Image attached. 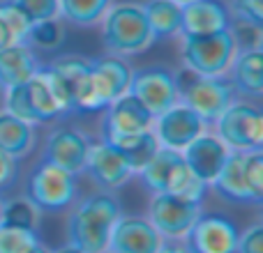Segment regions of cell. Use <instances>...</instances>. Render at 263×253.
Listing matches in <instances>:
<instances>
[{"label": "cell", "mask_w": 263, "mask_h": 253, "mask_svg": "<svg viewBox=\"0 0 263 253\" xmlns=\"http://www.w3.org/2000/svg\"><path fill=\"white\" fill-rule=\"evenodd\" d=\"M120 217L116 196L100 191L83 198L67 217V244L83 253H106L111 228Z\"/></svg>", "instance_id": "1"}, {"label": "cell", "mask_w": 263, "mask_h": 253, "mask_svg": "<svg viewBox=\"0 0 263 253\" xmlns=\"http://www.w3.org/2000/svg\"><path fill=\"white\" fill-rule=\"evenodd\" d=\"M139 177L155 194H176L192 203H203L208 194V184L187 168L182 152L162 147V145L153 154V159L139 171Z\"/></svg>", "instance_id": "2"}, {"label": "cell", "mask_w": 263, "mask_h": 253, "mask_svg": "<svg viewBox=\"0 0 263 253\" xmlns=\"http://www.w3.org/2000/svg\"><path fill=\"white\" fill-rule=\"evenodd\" d=\"M102 41L106 51L120 58L139 55L155 44L153 30L143 14V5L118 3L111 5L102 16Z\"/></svg>", "instance_id": "3"}, {"label": "cell", "mask_w": 263, "mask_h": 253, "mask_svg": "<svg viewBox=\"0 0 263 253\" xmlns=\"http://www.w3.org/2000/svg\"><path fill=\"white\" fill-rule=\"evenodd\" d=\"M132 67L120 55L90 60V74L77 99V113H102L129 88Z\"/></svg>", "instance_id": "4"}, {"label": "cell", "mask_w": 263, "mask_h": 253, "mask_svg": "<svg viewBox=\"0 0 263 253\" xmlns=\"http://www.w3.org/2000/svg\"><path fill=\"white\" fill-rule=\"evenodd\" d=\"M178 101L192 109L205 124H213L236 101V90L224 76H201L190 69L176 74Z\"/></svg>", "instance_id": "5"}, {"label": "cell", "mask_w": 263, "mask_h": 253, "mask_svg": "<svg viewBox=\"0 0 263 253\" xmlns=\"http://www.w3.org/2000/svg\"><path fill=\"white\" fill-rule=\"evenodd\" d=\"M180 58L185 69L201 76H227L238 44L233 32L219 30L210 35H180Z\"/></svg>", "instance_id": "6"}, {"label": "cell", "mask_w": 263, "mask_h": 253, "mask_svg": "<svg viewBox=\"0 0 263 253\" xmlns=\"http://www.w3.org/2000/svg\"><path fill=\"white\" fill-rule=\"evenodd\" d=\"M5 111L30 124H46L65 118L42 65L35 76L28 78L26 83L5 88Z\"/></svg>", "instance_id": "7"}, {"label": "cell", "mask_w": 263, "mask_h": 253, "mask_svg": "<svg viewBox=\"0 0 263 253\" xmlns=\"http://www.w3.org/2000/svg\"><path fill=\"white\" fill-rule=\"evenodd\" d=\"M26 198L40 214L63 212L77 200V175L49 161H40L28 175Z\"/></svg>", "instance_id": "8"}, {"label": "cell", "mask_w": 263, "mask_h": 253, "mask_svg": "<svg viewBox=\"0 0 263 253\" xmlns=\"http://www.w3.org/2000/svg\"><path fill=\"white\" fill-rule=\"evenodd\" d=\"M213 124L215 134L231 152L263 150V113L259 106L236 99Z\"/></svg>", "instance_id": "9"}, {"label": "cell", "mask_w": 263, "mask_h": 253, "mask_svg": "<svg viewBox=\"0 0 263 253\" xmlns=\"http://www.w3.org/2000/svg\"><path fill=\"white\" fill-rule=\"evenodd\" d=\"M127 92L134 95L153 115L164 113L173 104H178L176 74L164 65H148L141 69H132Z\"/></svg>", "instance_id": "10"}, {"label": "cell", "mask_w": 263, "mask_h": 253, "mask_svg": "<svg viewBox=\"0 0 263 253\" xmlns=\"http://www.w3.org/2000/svg\"><path fill=\"white\" fill-rule=\"evenodd\" d=\"M102 113L104 115H102V124H100V134H102L100 140H106L111 145L123 138H129L134 134H141L145 129H153V120H155V115L129 92L120 95Z\"/></svg>", "instance_id": "11"}, {"label": "cell", "mask_w": 263, "mask_h": 253, "mask_svg": "<svg viewBox=\"0 0 263 253\" xmlns=\"http://www.w3.org/2000/svg\"><path fill=\"white\" fill-rule=\"evenodd\" d=\"M238 237L240 233L231 219L215 212H201L182 240L192 253H236Z\"/></svg>", "instance_id": "12"}, {"label": "cell", "mask_w": 263, "mask_h": 253, "mask_svg": "<svg viewBox=\"0 0 263 253\" xmlns=\"http://www.w3.org/2000/svg\"><path fill=\"white\" fill-rule=\"evenodd\" d=\"M148 212V221L164 240H182L201 214V203H192L176 194H155Z\"/></svg>", "instance_id": "13"}, {"label": "cell", "mask_w": 263, "mask_h": 253, "mask_svg": "<svg viewBox=\"0 0 263 253\" xmlns=\"http://www.w3.org/2000/svg\"><path fill=\"white\" fill-rule=\"evenodd\" d=\"M205 126L208 124L180 101L173 104L171 109H166L164 113L155 115L153 120V131L157 136L159 145L168 150H178V152H182L196 136L203 134Z\"/></svg>", "instance_id": "14"}, {"label": "cell", "mask_w": 263, "mask_h": 253, "mask_svg": "<svg viewBox=\"0 0 263 253\" xmlns=\"http://www.w3.org/2000/svg\"><path fill=\"white\" fill-rule=\"evenodd\" d=\"M164 237L143 217H123L111 228L106 253H157Z\"/></svg>", "instance_id": "15"}, {"label": "cell", "mask_w": 263, "mask_h": 253, "mask_svg": "<svg viewBox=\"0 0 263 253\" xmlns=\"http://www.w3.org/2000/svg\"><path fill=\"white\" fill-rule=\"evenodd\" d=\"M88 147H90V140L83 131L58 126L46 138L42 161H49L53 166L63 168V171L72 173V175H79V173H83V166H86Z\"/></svg>", "instance_id": "16"}, {"label": "cell", "mask_w": 263, "mask_h": 253, "mask_svg": "<svg viewBox=\"0 0 263 253\" xmlns=\"http://www.w3.org/2000/svg\"><path fill=\"white\" fill-rule=\"evenodd\" d=\"M83 171L90 175V180L102 189H118L129 180L132 173L129 163L125 161V157L120 154L118 147H114L106 140L100 143H90L86 157V166Z\"/></svg>", "instance_id": "17"}, {"label": "cell", "mask_w": 263, "mask_h": 253, "mask_svg": "<svg viewBox=\"0 0 263 253\" xmlns=\"http://www.w3.org/2000/svg\"><path fill=\"white\" fill-rule=\"evenodd\" d=\"M245 154L247 152H229L222 171L217 173L210 189L215 191L219 200L233 205H261V200L254 196L245 173Z\"/></svg>", "instance_id": "18"}, {"label": "cell", "mask_w": 263, "mask_h": 253, "mask_svg": "<svg viewBox=\"0 0 263 253\" xmlns=\"http://www.w3.org/2000/svg\"><path fill=\"white\" fill-rule=\"evenodd\" d=\"M229 152H231V150L219 140L217 134L203 131V134H199L185 150H182V157H185L187 168H190L199 180H203L205 184L210 186V182H213L215 177H217V173L222 171Z\"/></svg>", "instance_id": "19"}, {"label": "cell", "mask_w": 263, "mask_h": 253, "mask_svg": "<svg viewBox=\"0 0 263 253\" xmlns=\"http://www.w3.org/2000/svg\"><path fill=\"white\" fill-rule=\"evenodd\" d=\"M229 26L231 14L222 0H190L182 5L180 35H210Z\"/></svg>", "instance_id": "20"}, {"label": "cell", "mask_w": 263, "mask_h": 253, "mask_svg": "<svg viewBox=\"0 0 263 253\" xmlns=\"http://www.w3.org/2000/svg\"><path fill=\"white\" fill-rule=\"evenodd\" d=\"M263 53L261 49H238L229 67V83L233 86L236 95L261 97L263 92Z\"/></svg>", "instance_id": "21"}, {"label": "cell", "mask_w": 263, "mask_h": 253, "mask_svg": "<svg viewBox=\"0 0 263 253\" xmlns=\"http://www.w3.org/2000/svg\"><path fill=\"white\" fill-rule=\"evenodd\" d=\"M40 69L35 51L23 41H12L0 49V88H12L26 83Z\"/></svg>", "instance_id": "22"}, {"label": "cell", "mask_w": 263, "mask_h": 253, "mask_svg": "<svg viewBox=\"0 0 263 253\" xmlns=\"http://www.w3.org/2000/svg\"><path fill=\"white\" fill-rule=\"evenodd\" d=\"M51 69V74L55 76V81L60 83L63 92L69 97L74 111H77V99L81 92L83 83H86L88 74H90V60L81 58V55H60L51 65H46Z\"/></svg>", "instance_id": "23"}, {"label": "cell", "mask_w": 263, "mask_h": 253, "mask_svg": "<svg viewBox=\"0 0 263 253\" xmlns=\"http://www.w3.org/2000/svg\"><path fill=\"white\" fill-rule=\"evenodd\" d=\"M32 145H35V129H32V124L7 113V111H0V150L21 159L30 152Z\"/></svg>", "instance_id": "24"}, {"label": "cell", "mask_w": 263, "mask_h": 253, "mask_svg": "<svg viewBox=\"0 0 263 253\" xmlns=\"http://www.w3.org/2000/svg\"><path fill=\"white\" fill-rule=\"evenodd\" d=\"M143 14L148 18L155 41L180 35L182 5L173 3V0H148L143 5Z\"/></svg>", "instance_id": "25"}, {"label": "cell", "mask_w": 263, "mask_h": 253, "mask_svg": "<svg viewBox=\"0 0 263 253\" xmlns=\"http://www.w3.org/2000/svg\"><path fill=\"white\" fill-rule=\"evenodd\" d=\"M114 0H58V16L72 26L90 28L102 21Z\"/></svg>", "instance_id": "26"}, {"label": "cell", "mask_w": 263, "mask_h": 253, "mask_svg": "<svg viewBox=\"0 0 263 253\" xmlns=\"http://www.w3.org/2000/svg\"><path fill=\"white\" fill-rule=\"evenodd\" d=\"M114 147L120 150L125 161L129 163L132 173L139 175V171L159 150V140L153 129H145V131H141V134H134V136H129V138H123V140H118V143H114Z\"/></svg>", "instance_id": "27"}, {"label": "cell", "mask_w": 263, "mask_h": 253, "mask_svg": "<svg viewBox=\"0 0 263 253\" xmlns=\"http://www.w3.org/2000/svg\"><path fill=\"white\" fill-rule=\"evenodd\" d=\"M37 219L40 212L35 205L23 196V198H14L9 203H3V214H0V223L9 228H26V230H37Z\"/></svg>", "instance_id": "28"}, {"label": "cell", "mask_w": 263, "mask_h": 253, "mask_svg": "<svg viewBox=\"0 0 263 253\" xmlns=\"http://www.w3.org/2000/svg\"><path fill=\"white\" fill-rule=\"evenodd\" d=\"M63 39H65V28L58 21V16L32 23L30 32H28V46H35V49H42V51L60 49Z\"/></svg>", "instance_id": "29"}, {"label": "cell", "mask_w": 263, "mask_h": 253, "mask_svg": "<svg viewBox=\"0 0 263 253\" xmlns=\"http://www.w3.org/2000/svg\"><path fill=\"white\" fill-rule=\"evenodd\" d=\"M37 244H42L37 230L9 228L0 223V253H30Z\"/></svg>", "instance_id": "30"}, {"label": "cell", "mask_w": 263, "mask_h": 253, "mask_svg": "<svg viewBox=\"0 0 263 253\" xmlns=\"http://www.w3.org/2000/svg\"><path fill=\"white\" fill-rule=\"evenodd\" d=\"M0 18L5 21L9 35H12L14 41H23L28 44V32L32 28V21L9 0H0Z\"/></svg>", "instance_id": "31"}, {"label": "cell", "mask_w": 263, "mask_h": 253, "mask_svg": "<svg viewBox=\"0 0 263 253\" xmlns=\"http://www.w3.org/2000/svg\"><path fill=\"white\" fill-rule=\"evenodd\" d=\"M14 3L32 23L58 16V0H9Z\"/></svg>", "instance_id": "32"}, {"label": "cell", "mask_w": 263, "mask_h": 253, "mask_svg": "<svg viewBox=\"0 0 263 253\" xmlns=\"http://www.w3.org/2000/svg\"><path fill=\"white\" fill-rule=\"evenodd\" d=\"M229 14L236 21L254 23V26L263 28V0H231Z\"/></svg>", "instance_id": "33"}, {"label": "cell", "mask_w": 263, "mask_h": 253, "mask_svg": "<svg viewBox=\"0 0 263 253\" xmlns=\"http://www.w3.org/2000/svg\"><path fill=\"white\" fill-rule=\"evenodd\" d=\"M229 30L236 37L238 49H261V28L254 23L236 21L229 26Z\"/></svg>", "instance_id": "34"}, {"label": "cell", "mask_w": 263, "mask_h": 253, "mask_svg": "<svg viewBox=\"0 0 263 253\" xmlns=\"http://www.w3.org/2000/svg\"><path fill=\"white\" fill-rule=\"evenodd\" d=\"M236 253H263V226L254 223L250 230H245V235L238 237Z\"/></svg>", "instance_id": "35"}, {"label": "cell", "mask_w": 263, "mask_h": 253, "mask_svg": "<svg viewBox=\"0 0 263 253\" xmlns=\"http://www.w3.org/2000/svg\"><path fill=\"white\" fill-rule=\"evenodd\" d=\"M18 177V159L0 150V189H7Z\"/></svg>", "instance_id": "36"}, {"label": "cell", "mask_w": 263, "mask_h": 253, "mask_svg": "<svg viewBox=\"0 0 263 253\" xmlns=\"http://www.w3.org/2000/svg\"><path fill=\"white\" fill-rule=\"evenodd\" d=\"M157 253H192L187 249L185 242L180 240H168V242H162V246H159Z\"/></svg>", "instance_id": "37"}, {"label": "cell", "mask_w": 263, "mask_h": 253, "mask_svg": "<svg viewBox=\"0 0 263 253\" xmlns=\"http://www.w3.org/2000/svg\"><path fill=\"white\" fill-rule=\"evenodd\" d=\"M12 35H9V30H7V26H5V21L0 18V49H5L7 44H12Z\"/></svg>", "instance_id": "38"}, {"label": "cell", "mask_w": 263, "mask_h": 253, "mask_svg": "<svg viewBox=\"0 0 263 253\" xmlns=\"http://www.w3.org/2000/svg\"><path fill=\"white\" fill-rule=\"evenodd\" d=\"M55 253H83V251H79L77 249V246H63V249H58V251H55Z\"/></svg>", "instance_id": "39"}, {"label": "cell", "mask_w": 263, "mask_h": 253, "mask_svg": "<svg viewBox=\"0 0 263 253\" xmlns=\"http://www.w3.org/2000/svg\"><path fill=\"white\" fill-rule=\"evenodd\" d=\"M30 253H51V251H49V249H44V246H42V244H37V246H35V249H32Z\"/></svg>", "instance_id": "40"}, {"label": "cell", "mask_w": 263, "mask_h": 253, "mask_svg": "<svg viewBox=\"0 0 263 253\" xmlns=\"http://www.w3.org/2000/svg\"><path fill=\"white\" fill-rule=\"evenodd\" d=\"M173 3H178V5H185V3H190V0H173Z\"/></svg>", "instance_id": "41"}, {"label": "cell", "mask_w": 263, "mask_h": 253, "mask_svg": "<svg viewBox=\"0 0 263 253\" xmlns=\"http://www.w3.org/2000/svg\"><path fill=\"white\" fill-rule=\"evenodd\" d=\"M0 214H3V200H0Z\"/></svg>", "instance_id": "42"}]
</instances>
